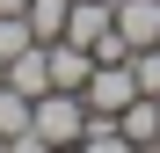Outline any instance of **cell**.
I'll return each mask as SVG.
<instances>
[{
  "mask_svg": "<svg viewBox=\"0 0 160 153\" xmlns=\"http://www.w3.org/2000/svg\"><path fill=\"white\" fill-rule=\"evenodd\" d=\"M80 131H88V102H80V88H44V95L29 102V131L15 139V153L80 146Z\"/></svg>",
  "mask_w": 160,
  "mask_h": 153,
  "instance_id": "6da1fadb",
  "label": "cell"
},
{
  "mask_svg": "<svg viewBox=\"0 0 160 153\" xmlns=\"http://www.w3.org/2000/svg\"><path fill=\"white\" fill-rule=\"evenodd\" d=\"M117 124H124L131 153H160V102H153V95H131L124 110H117Z\"/></svg>",
  "mask_w": 160,
  "mask_h": 153,
  "instance_id": "7a4b0ae2",
  "label": "cell"
},
{
  "mask_svg": "<svg viewBox=\"0 0 160 153\" xmlns=\"http://www.w3.org/2000/svg\"><path fill=\"white\" fill-rule=\"evenodd\" d=\"M0 80H8V88H22V95L37 102V95L51 88V59H44V44H29V51H15V59L0 66Z\"/></svg>",
  "mask_w": 160,
  "mask_h": 153,
  "instance_id": "3957f363",
  "label": "cell"
},
{
  "mask_svg": "<svg viewBox=\"0 0 160 153\" xmlns=\"http://www.w3.org/2000/svg\"><path fill=\"white\" fill-rule=\"evenodd\" d=\"M117 29H124L131 51L153 44V37H160V0H117Z\"/></svg>",
  "mask_w": 160,
  "mask_h": 153,
  "instance_id": "277c9868",
  "label": "cell"
},
{
  "mask_svg": "<svg viewBox=\"0 0 160 153\" xmlns=\"http://www.w3.org/2000/svg\"><path fill=\"white\" fill-rule=\"evenodd\" d=\"M80 153H131V139H124V124H117V117H95V110H88V131H80Z\"/></svg>",
  "mask_w": 160,
  "mask_h": 153,
  "instance_id": "5b68a950",
  "label": "cell"
},
{
  "mask_svg": "<svg viewBox=\"0 0 160 153\" xmlns=\"http://www.w3.org/2000/svg\"><path fill=\"white\" fill-rule=\"evenodd\" d=\"M22 131H29V95H22V88H8V80H0V146H15Z\"/></svg>",
  "mask_w": 160,
  "mask_h": 153,
  "instance_id": "8992f818",
  "label": "cell"
},
{
  "mask_svg": "<svg viewBox=\"0 0 160 153\" xmlns=\"http://www.w3.org/2000/svg\"><path fill=\"white\" fill-rule=\"evenodd\" d=\"M66 8H73V0H29V8H22V15H29V29H37V44L66 37Z\"/></svg>",
  "mask_w": 160,
  "mask_h": 153,
  "instance_id": "52a82bcc",
  "label": "cell"
},
{
  "mask_svg": "<svg viewBox=\"0 0 160 153\" xmlns=\"http://www.w3.org/2000/svg\"><path fill=\"white\" fill-rule=\"evenodd\" d=\"M37 44V29H29V15H0V66L15 59V51H29Z\"/></svg>",
  "mask_w": 160,
  "mask_h": 153,
  "instance_id": "ba28073f",
  "label": "cell"
},
{
  "mask_svg": "<svg viewBox=\"0 0 160 153\" xmlns=\"http://www.w3.org/2000/svg\"><path fill=\"white\" fill-rule=\"evenodd\" d=\"M131 80H138V95H160V44L131 51Z\"/></svg>",
  "mask_w": 160,
  "mask_h": 153,
  "instance_id": "9c48e42d",
  "label": "cell"
},
{
  "mask_svg": "<svg viewBox=\"0 0 160 153\" xmlns=\"http://www.w3.org/2000/svg\"><path fill=\"white\" fill-rule=\"evenodd\" d=\"M153 102H160V95H153Z\"/></svg>",
  "mask_w": 160,
  "mask_h": 153,
  "instance_id": "30bf717a",
  "label": "cell"
}]
</instances>
